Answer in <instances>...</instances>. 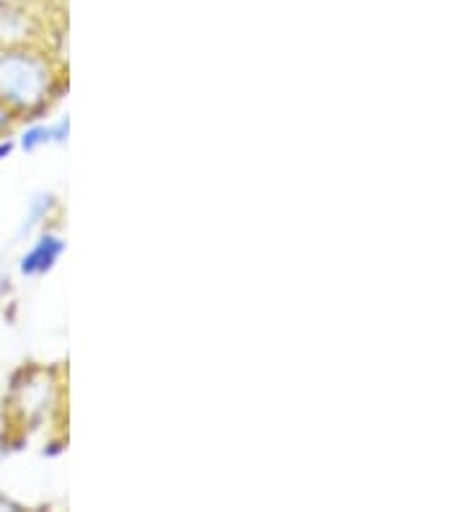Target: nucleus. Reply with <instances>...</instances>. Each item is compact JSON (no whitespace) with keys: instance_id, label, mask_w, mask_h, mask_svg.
I'll return each mask as SVG.
<instances>
[{"instance_id":"obj_1","label":"nucleus","mask_w":465,"mask_h":512,"mask_svg":"<svg viewBox=\"0 0 465 512\" xmlns=\"http://www.w3.org/2000/svg\"><path fill=\"white\" fill-rule=\"evenodd\" d=\"M52 83L50 63L37 52L21 47L0 52V101L13 114H34L47 107Z\"/></svg>"},{"instance_id":"obj_2","label":"nucleus","mask_w":465,"mask_h":512,"mask_svg":"<svg viewBox=\"0 0 465 512\" xmlns=\"http://www.w3.org/2000/svg\"><path fill=\"white\" fill-rule=\"evenodd\" d=\"M62 251H65V241H62L57 233H44L39 236V241L21 256L19 272L24 277H42L47 272L55 269V264L60 262Z\"/></svg>"},{"instance_id":"obj_3","label":"nucleus","mask_w":465,"mask_h":512,"mask_svg":"<svg viewBox=\"0 0 465 512\" xmlns=\"http://www.w3.org/2000/svg\"><path fill=\"white\" fill-rule=\"evenodd\" d=\"M50 143H52V125H42V122L26 127L19 138V148L24 150V153H37L39 148H44V145H50Z\"/></svg>"},{"instance_id":"obj_4","label":"nucleus","mask_w":465,"mask_h":512,"mask_svg":"<svg viewBox=\"0 0 465 512\" xmlns=\"http://www.w3.org/2000/svg\"><path fill=\"white\" fill-rule=\"evenodd\" d=\"M52 205H55V197H52V194H39V197H34V200L29 202V210H26L21 233L34 231V228H37V225L47 218V213H50Z\"/></svg>"},{"instance_id":"obj_5","label":"nucleus","mask_w":465,"mask_h":512,"mask_svg":"<svg viewBox=\"0 0 465 512\" xmlns=\"http://www.w3.org/2000/svg\"><path fill=\"white\" fill-rule=\"evenodd\" d=\"M11 122H13V112L6 107V104H3V101H0V138L6 135L8 127H11Z\"/></svg>"},{"instance_id":"obj_6","label":"nucleus","mask_w":465,"mask_h":512,"mask_svg":"<svg viewBox=\"0 0 465 512\" xmlns=\"http://www.w3.org/2000/svg\"><path fill=\"white\" fill-rule=\"evenodd\" d=\"M13 148H16V143H11V140H0V163L6 161L8 156H11Z\"/></svg>"}]
</instances>
